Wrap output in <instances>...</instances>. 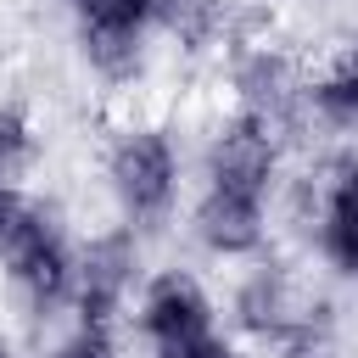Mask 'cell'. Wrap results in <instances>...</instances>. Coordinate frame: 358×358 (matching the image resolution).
<instances>
[{
	"label": "cell",
	"instance_id": "6da1fadb",
	"mask_svg": "<svg viewBox=\"0 0 358 358\" xmlns=\"http://www.w3.org/2000/svg\"><path fill=\"white\" fill-rule=\"evenodd\" d=\"M106 190L117 201V218L129 229H157L168 224L179 201V145L162 123H123L106 145Z\"/></svg>",
	"mask_w": 358,
	"mask_h": 358
},
{
	"label": "cell",
	"instance_id": "7a4b0ae2",
	"mask_svg": "<svg viewBox=\"0 0 358 358\" xmlns=\"http://www.w3.org/2000/svg\"><path fill=\"white\" fill-rule=\"evenodd\" d=\"M78 28V56L106 90H134L151 56V0H62Z\"/></svg>",
	"mask_w": 358,
	"mask_h": 358
},
{
	"label": "cell",
	"instance_id": "3957f363",
	"mask_svg": "<svg viewBox=\"0 0 358 358\" xmlns=\"http://www.w3.org/2000/svg\"><path fill=\"white\" fill-rule=\"evenodd\" d=\"M134 285H145L140 280V229L106 224V229L78 241V252H73V319L117 324L129 313Z\"/></svg>",
	"mask_w": 358,
	"mask_h": 358
},
{
	"label": "cell",
	"instance_id": "277c9868",
	"mask_svg": "<svg viewBox=\"0 0 358 358\" xmlns=\"http://www.w3.org/2000/svg\"><path fill=\"white\" fill-rule=\"evenodd\" d=\"M302 84H308V73H302L296 56H285L280 45L246 39V45L229 50V95H235V112L263 117L274 134L308 123V112H302Z\"/></svg>",
	"mask_w": 358,
	"mask_h": 358
},
{
	"label": "cell",
	"instance_id": "5b68a950",
	"mask_svg": "<svg viewBox=\"0 0 358 358\" xmlns=\"http://www.w3.org/2000/svg\"><path fill=\"white\" fill-rule=\"evenodd\" d=\"M201 179H207V190H235V196L268 201L280 185V134L263 117L229 112L201 151Z\"/></svg>",
	"mask_w": 358,
	"mask_h": 358
},
{
	"label": "cell",
	"instance_id": "8992f818",
	"mask_svg": "<svg viewBox=\"0 0 358 358\" xmlns=\"http://www.w3.org/2000/svg\"><path fill=\"white\" fill-rule=\"evenodd\" d=\"M308 229L319 257L358 280V151H336L308 173Z\"/></svg>",
	"mask_w": 358,
	"mask_h": 358
},
{
	"label": "cell",
	"instance_id": "52a82bcc",
	"mask_svg": "<svg viewBox=\"0 0 358 358\" xmlns=\"http://www.w3.org/2000/svg\"><path fill=\"white\" fill-rule=\"evenodd\" d=\"M134 330L151 341V352H173L196 336L213 330V296L190 268H162L140 285L134 302Z\"/></svg>",
	"mask_w": 358,
	"mask_h": 358
},
{
	"label": "cell",
	"instance_id": "ba28073f",
	"mask_svg": "<svg viewBox=\"0 0 358 358\" xmlns=\"http://www.w3.org/2000/svg\"><path fill=\"white\" fill-rule=\"evenodd\" d=\"M313 308H308V296H302V285L285 274V268H274V263H257L246 280H241V291H235V324L252 336V341H274V347H308V330H313V319H308Z\"/></svg>",
	"mask_w": 358,
	"mask_h": 358
},
{
	"label": "cell",
	"instance_id": "9c48e42d",
	"mask_svg": "<svg viewBox=\"0 0 358 358\" xmlns=\"http://www.w3.org/2000/svg\"><path fill=\"white\" fill-rule=\"evenodd\" d=\"M190 235L201 252L224 257V263H241V257H257L268 246V201H252V196H235V190H207L196 196L190 207Z\"/></svg>",
	"mask_w": 358,
	"mask_h": 358
},
{
	"label": "cell",
	"instance_id": "30bf717a",
	"mask_svg": "<svg viewBox=\"0 0 358 358\" xmlns=\"http://www.w3.org/2000/svg\"><path fill=\"white\" fill-rule=\"evenodd\" d=\"M302 112L324 134H358V45L330 50L308 84H302Z\"/></svg>",
	"mask_w": 358,
	"mask_h": 358
},
{
	"label": "cell",
	"instance_id": "8fae6325",
	"mask_svg": "<svg viewBox=\"0 0 358 358\" xmlns=\"http://www.w3.org/2000/svg\"><path fill=\"white\" fill-rule=\"evenodd\" d=\"M73 241H67V229L56 235V241H45L17 274H6V285L22 296V313L28 319H56L62 308H73Z\"/></svg>",
	"mask_w": 358,
	"mask_h": 358
},
{
	"label": "cell",
	"instance_id": "7c38bea8",
	"mask_svg": "<svg viewBox=\"0 0 358 358\" xmlns=\"http://www.w3.org/2000/svg\"><path fill=\"white\" fill-rule=\"evenodd\" d=\"M62 235L56 207H45L22 185H0V274H17L45 241Z\"/></svg>",
	"mask_w": 358,
	"mask_h": 358
},
{
	"label": "cell",
	"instance_id": "4fadbf2b",
	"mask_svg": "<svg viewBox=\"0 0 358 358\" xmlns=\"http://www.w3.org/2000/svg\"><path fill=\"white\" fill-rule=\"evenodd\" d=\"M34 162V123L17 106H0V185H22Z\"/></svg>",
	"mask_w": 358,
	"mask_h": 358
},
{
	"label": "cell",
	"instance_id": "5bb4252c",
	"mask_svg": "<svg viewBox=\"0 0 358 358\" xmlns=\"http://www.w3.org/2000/svg\"><path fill=\"white\" fill-rule=\"evenodd\" d=\"M50 358H117V324H84V319H73V330L50 347Z\"/></svg>",
	"mask_w": 358,
	"mask_h": 358
},
{
	"label": "cell",
	"instance_id": "9a60e30c",
	"mask_svg": "<svg viewBox=\"0 0 358 358\" xmlns=\"http://www.w3.org/2000/svg\"><path fill=\"white\" fill-rule=\"evenodd\" d=\"M162 358H246L229 336H218V330H207V336H196V341H185V347H173V352H162Z\"/></svg>",
	"mask_w": 358,
	"mask_h": 358
},
{
	"label": "cell",
	"instance_id": "2e32d148",
	"mask_svg": "<svg viewBox=\"0 0 358 358\" xmlns=\"http://www.w3.org/2000/svg\"><path fill=\"white\" fill-rule=\"evenodd\" d=\"M285 358H330V352H324V347H313V341H308V347H291V352H285Z\"/></svg>",
	"mask_w": 358,
	"mask_h": 358
},
{
	"label": "cell",
	"instance_id": "e0dca14e",
	"mask_svg": "<svg viewBox=\"0 0 358 358\" xmlns=\"http://www.w3.org/2000/svg\"><path fill=\"white\" fill-rule=\"evenodd\" d=\"M0 358H22V352H17V341H11V330H0Z\"/></svg>",
	"mask_w": 358,
	"mask_h": 358
},
{
	"label": "cell",
	"instance_id": "ac0fdd59",
	"mask_svg": "<svg viewBox=\"0 0 358 358\" xmlns=\"http://www.w3.org/2000/svg\"><path fill=\"white\" fill-rule=\"evenodd\" d=\"M151 358H162V352H151Z\"/></svg>",
	"mask_w": 358,
	"mask_h": 358
}]
</instances>
